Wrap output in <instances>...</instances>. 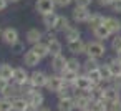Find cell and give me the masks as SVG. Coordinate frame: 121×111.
Masks as SVG:
<instances>
[{
  "label": "cell",
  "mask_w": 121,
  "mask_h": 111,
  "mask_svg": "<svg viewBox=\"0 0 121 111\" xmlns=\"http://www.w3.org/2000/svg\"><path fill=\"white\" fill-rule=\"evenodd\" d=\"M106 51H108V48H106L104 42H101V40H90V42H86V53H85L86 56H93V58L101 60V58L106 56Z\"/></svg>",
  "instance_id": "1"
},
{
  "label": "cell",
  "mask_w": 121,
  "mask_h": 111,
  "mask_svg": "<svg viewBox=\"0 0 121 111\" xmlns=\"http://www.w3.org/2000/svg\"><path fill=\"white\" fill-rule=\"evenodd\" d=\"M28 83L33 86V88H47V83H48V73H45L43 70H33L30 73V80Z\"/></svg>",
  "instance_id": "2"
},
{
  "label": "cell",
  "mask_w": 121,
  "mask_h": 111,
  "mask_svg": "<svg viewBox=\"0 0 121 111\" xmlns=\"http://www.w3.org/2000/svg\"><path fill=\"white\" fill-rule=\"evenodd\" d=\"M91 101H93V98H91V94H90V93H86V91H76V93L73 94L75 109H78V111L88 109V108H90V104H91Z\"/></svg>",
  "instance_id": "3"
},
{
  "label": "cell",
  "mask_w": 121,
  "mask_h": 111,
  "mask_svg": "<svg viewBox=\"0 0 121 111\" xmlns=\"http://www.w3.org/2000/svg\"><path fill=\"white\" fill-rule=\"evenodd\" d=\"M90 15H91L90 9H85V7H78V5H75L73 10H71V20H73L76 25H86Z\"/></svg>",
  "instance_id": "4"
},
{
  "label": "cell",
  "mask_w": 121,
  "mask_h": 111,
  "mask_svg": "<svg viewBox=\"0 0 121 111\" xmlns=\"http://www.w3.org/2000/svg\"><path fill=\"white\" fill-rule=\"evenodd\" d=\"M25 98H27L28 104H30L32 108H35V109L42 108V106H43V103H45V96H43V93H42L38 88H33V90H32Z\"/></svg>",
  "instance_id": "5"
},
{
  "label": "cell",
  "mask_w": 121,
  "mask_h": 111,
  "mask_svg": "<svg viewBox=\"0 0 121 111\" xmlns=\"http://www.w3.org/2000/svg\"><path fill=\"white\" fill-rule=\"evenodd\" d=\"M2 42L5 43V45H9V47H12L13 43H17L18 40H20V33H18V30L17 28H13V27H7V28H4L2 30Z\"/></svg>",
  "instance_id": "6"
},
{
  "label": "cell",
  "mask_w": 121,
  "mask_h": 111,
  "mask_svg": "<svg viewBox=\"0 0 121 111\" xmlns=\"http://www.w3.org/2000/svg\"><path fill=\"white\" fill-rule=\"evenodd\" d=\"M66 50L71 55H75V56L85 55L86 53V42L83 38H78V40H73V42H66Z\"/></svg>",
  "instance_id": "7"
},
{
  "label": "cell",
  "mask_w": 121,
  "mask_h": 111,
  "mask_svg": "<svg viewBox=\"0 0 121 111\" xmlns=\"http://www.w3.org/2000/svg\"><path fill=\"white\" fill-rule=\"evenodd\" d=\"M73 86H75V90H76V91H86V93H90V91L93 90L95 83H93V81H91L85 73H80Z\"/></svg>",
  "instance_id": "8"
},
{
  "label": "cell",
  "mask_w": 121,
  "mask_h": 111,
  "mask_svg": "<svg viewBox=\"0 0 121 111\" xmlns=\"http://www.w3.org/2000/svg\"><path fill=\"white\" fill-rule=\"evenodd\" d=\"M56 9L55 0H35V10L40 15H47V13H53Z\"/></svg>",
  "instance_id": "9"
},
{
  "label": "cell",
  "mask_w": 121,
  "mask_h": 111,
  "mask_svg": "<svg viewBox=\"0 0 121 111\" xmlns=\"http://www.w3.org/2000/svg\"><path fill=\"white\" fill-rule=\"evenodd\" d=\"M63 85H65V81H63V78H61L60 73H52V75H48L47 90H48L50 93H58Z\"/></svg>",
  "instance_id": "10"
},
{
  "label": "cell",
  "mask_w": 121,
  "mask_h": 111,
  "mask_svg": "<svg viewBox=\"0 0 121 111\" xmlns=\"http://www.w3.org/2000/svg\"><path fill=\"white\" fill-rule=\"evenodd\" d=\"M104 99L108 101V104H109V103H114V101H119V99H121V90H119L116 85L108 83V85L104 86Z\"/></svg>",
  "instance_id": "11"
},
{
  "label": "cell",
  "mask_w": 121,
  "mask_h": 111,
  "mask_svg": "<svg viewBox=\"0 0 121 111\" xmlns=\"http://www.w3.org/2000/svg\"><path fill=\"white\" fill-rule=\"evenodd\" d=\"M104 27L109 30L111 35H119L121 33V20L114 15H106L104 17Z\"/></svg>",
  "instance_id": "12"
},
{
  "label": "cell",
  "mask_w": 121,
  "mask_h": 111,
  "mask_svg": "<svg viewBox=\"0 0 121 111\" xmlns=\"http://www.w3.org/2000/svg\"><path fill=\"white\" fill-rule=\"evenodd\" d=\"M45 38V32H42L40 28L33 27V28H28L27 33H25V42L30 43V45H35L38 42H42Z\"/></svg>",
  "instance_id": "13"
},
{
  "label": "cell",
  "mask_w": 121,
  "mask_h": 111,
  "mask_svg": "<svg viewBox=\"0 0 121 111\" xmlns=\"http://www.w3.org/2000/svg\"><path fill=\"white\" fill-rule=\"evenodd\" d=\"M23 65L27 66V68H37L38 65H40V61H42V58L32 50V48H28L25 53H23Z\"/></svg>",
  "instance_id": "14"
},
{
  "label": "cell",
  "mask_w": 121,
  "mask_h": 111,
  "mask_svg": "<svg viewBox=\"0 0 121 111\" xmlns=\"http://www.w3.org/2000/svg\"><path fill=\"white\" fill-rule=\"evenodd\" d=\"M28 80H30V73L27 71L25 66H17V68L13 70V78H12L13 83H17V85H25V83H28Z\"/></svg>",
  "instance_id": "15"
},
{
  "label": "cell",
  "mask_w": 121,
  "mask_h": 111,
  "mask_svg": "<svg viewBox=\"0 0 121 111\" xmlns=\"http://www.w3.org/2000/svg\"><path fill=\"white\" fill-rule=\"evenodd\" d=\"M66 61H68V58L61 53V55L52 56V63H50V66H52V70H53L55 73H61L63 70H66Z\"/></svg>",
  "instance_id": "16"
},
{
  "label": "cell",
  "mask_w": 121,
  "mask_h": 111,
  "mask_svg": "<svg viewBox=\"0 0 121 111\" xmlns=\"http://www.w3.org/2000/svg\"><path fill=\"white\" fill-rule=\"evenodd\" d=\"M48 43V50H50V56H56L63 53V43L55 37V38H47L45 40Z\"/></svg>",
  "instance_id": "17"
},
{
  "label": "cell",
  "mask_w": 121,
  "mask_h": 111,
  "mask_svg": "<svg viewBox=\"0 0 121 111\" xmlns=\"http://www.w3.org/2000/svg\"><path fill=\"white\" fill-rule=\"evenodd\" d=\"M90 32H91V35H93L95 40H101V42H106L108 38L113 37V35L109 33V30L104 27V23L99 25V27H96V28H93V30H90Z\"/></svg>",
  "instance_id": "18"
},
{
  "label": "cell",
  "mask_w": 121,
  "mask_h": 111,
  "mask_svg": "<svg viewBox=\"0 0 121 111\" xmlns=\"http://www.w3.org/2000/svg\"><path fill=\"white\" fill-rule=\"evenodd\" d=\"M56 20H58V13H56V12H53V13H47V15H42V25L45 27V30H53V32H55Z\"/></svg>",
  "instance_id": "19"
},
{
  "label": "cell",
  "mask_w": 121,
  "mask_h": 111,
  "mask_svg": "<svg viewBox=\"0 0 121 111\" xmlns=\"http://www.w3.org/2000/svg\"><path fill=\"white\" fill-rule=\"evenodd\" d=\"M103 23H104V15L98 13V12H91V15H90V18L86 22V25H88L90 30H93V28H96V27H99Z\"/></svg>",
  "instance_id": "20"
},
{
  "label": "cell",
  "mask_w": 121,
  "mask_h": 111,
  "mask_svg": "<svg viewBox=\"0 0 121 111\" xmlns=\"http://www.w3.org/2000/svg\"><path fill=\"white\" fill-rule=\"evenodd\" d=\"M32 50L43 60V58H47V56H50V50H48V43L45 42V40H42V42H38V43H35V45H32Z\"/></svg>",
  "instance_id": "21"
},
{
  "label": "cell",
  "mask_w": 121,
  "mask_h": 111,
  "mask_svg": "<svg viewBox=\"0 0 121 111\" xmlns=\"http://www.w3.org/2000/svg\"><path fill=\"white\" fill-rule=\"evenodd\" d=\"M63 37L66 42H73V40H78L81 38V30L76 27V25H70L65 32H63Z\"/></svg>",
  "instance_id": "22"
},
{
  "label": "cell",
  "mask_w": 121,
  "mask_h": 111,
  "mask_svg": "<svg viewBox=\"0 0 121 111\" xmlns=\"http://www.w3.org/2000/svg\"><path fill=\"white\" fill-rule=\"evenodd\" d=\"M99 71H101V76H103V83H106V85H108V83H113L114 75H113V71H111L108 61H104V63L99 65Z\"/></svg>",
  "instance_id": "23"
},
{
  "label": "cell",
  "mask_w": 121,
  "mask_h": 111,
  "mask_svg": "<svg viewBox=\"0 0 121 111\" xmlns=\"http://www.w3.org/2000/svg\"><path fill=\"white\" fill-rule=\"evenodd\" d=\"M12 103H13V111H28L30 109V104L25 96H17V98H13Z\"/></svg>",
  "instance_id": "24"
},
{
  "label": "cell",
  "mask_w": 121,
  "mask_h": 111,
  "mask_svg": "<svg viewBox=\"0 0 121 111\" xmlns=\"http://www.w3.org/2000/svg\"><path fill=\"white\" fill-rule=\"evenodd\" d=\"M71 23H70V18L66 17V15H61V13H58V20H56V27H55V32L56 33H63L68 27H70Z\"/></svg>",
  "instance_id": "25"
},
{
  "label": "cell",
  "mask_w": 121,
  "mask_h": 111,
  "mask_svg": "<svg viewBox=\"0 0 121 111\" xmlns=\"http://www.w3.org/2000/svg\"><path fill=\"white\" fill-rule=\"evenodd\" d=\"M76 93V90H75V86L73 85H63L61 88H60V91L56 93V96H58V99H63V98H73V94Z\"/></svg>",
  "instance_id": "26"
},
{
  "label": "cell",
  "mask_w": 121,
  "mask_h": 111,
  "mask_svg": "<svg viewBox=\"0 0 121 111\" xmlns=\"http://www.w3.org/2000/svg\"><path fill=\"white\" fill-rule=\"evenodd\" d=\"M56 109H58V111H75L73 98H63V99H58Z\"/></svg>",
  "instance_id": "27"
},
{
  "label": "cell",
  "mask_w": 121,
  "mask_h": 111,
  "mask_svg": "<svg viewBox=\"0 0 121 111\" xmlns=\"http://www.w3.org/2000/svg\"><path fill=\"white\" fill-rule=\"evenodd\" d=\"M13 66L12 65H9V63H2L0 65V78H4V80H7V81H12V78H13Z\"/></svg>",
  "instance_id": "28"
},
{
  "label": "cell",
  "mask_w": 121,
  "mask_h": 111,
  "mask_svg": "<svg viewBox=\"0 0 121 111\" xmlns=\"http://www.w3.org/2000/svg\"><path fill=\"white\" fill-rule=\"evenodd\" d=\"M66 68L68 70H73V71H76V73H81L83 71V61H80L78 60V56H70L68 58V61H66Z\"/></svg>",
  "instance_id": "29"
},
{
  "label": "cell",
  "mask_w": 121,
  "mask_h": 111,
  "mask_svg": "<svg viewBox=\"0 0 121 111\" xmlns=\"http://www.w3.org/2000/svg\"><path fill=\"white\" fill-rule=\"evenodd\" d=\"M60 75H61V78H63V81H65L66 85H75V81H76V78H78L80 73H76V71L66 68V70H63Z\"/></svg>",
  "instance_id": "30"
},
{
  "label": "cell",
  "mask_w": 121,
  "mask_h": 111,
  "mask_svg": "<svg viewBox=\"0 0 121 111\" xmlns=\"http://www.w3.org/2000/svg\"><path fill=\"white\" fill-rule=\"evenodd\" d=\"M104 86H106V83L95 85V86H93V90L90 91L91 98H93V99H104Z\"/></svg>",
  "instance_id": "31"
},
{
  "label": "cell",
  "mask_w": 121,
  "mask_h": 111,
  "mask_svg": "<svg viewBox=\"0 0 121 111\" xmlns=\"http://www.w3.org/2000/svg\"><path fill=\"white\" fill-rule=\"evenodd\" d=\"M95 85H99V83H103V76H101V71H99V66L98 68H95V70H90V71H83Z\"/></svg>",
  "instance_id": "32"
},
{
  "label": "cell",
  "mask_w": 121,
  "mask_h": 111,
  "mask_svg": "<svg viewBox=\"0 0 121 111\" xmlns=\"http://www.w3.org/2000/svg\"><path fill=\"white\" fill-rule=\"evenodd\" d=\"M101 63H99V60L98 58H93V56H86L85 58V61H83V71H90V70H95V68H98Z\"/></svg>",
  "instance_id": "33"
},
{
  "label": "cell",
  "mask_w": 121,
  "mask_h": 111,
  "mask_svg": "<svg viewBox=\"0 0 121 111\" xmlns=\"http://www.w3.org/2000/svg\"><path fill=\"white\" fill-rule=\"evenodd\" d=\"M91 111H108V101L106 99H93L90 104Z\"/></svg>",
  "instance_id": "34"
},
{
  "label": "cell",
  "mask_w": 121,
  "mask_h": 111,
  "mask_svg": "<svg viewBox=\"0 0 121 111\" xmlns=\"http://www.w3.org/2000/svg\"><path fill=\"white\" fill-rule=\"evenodd\" d=\"M109 48L114 55L121 53V33L119 35H113L111 37V42H109Z\"/></svg>",
  "instance_id": "35"
},
{
  "label": "cell",
  "mask_w": 121,
  "mask_h": 111,
  "mask_svg": "<svg viewBox=\"0 0 121 111\" xmlns=\"http://www.w3.org/2000/svg\"><path fill=\"white\" fill-rule=\"evenodd\" d=\"M108 65H109V68H111V71H113V75H114V76L121 75V61L116 58V55H114L113 58H109V60H108Z\"/></svg>",
  "instance_id": "36"
},
{
  "label": "cell",
  "mask_w": 121,
  "mask_h": 111,
  "mask_svg": "<svg viewBox=\"0 0 121 111\" xmlns=\"http://www.w3.org/2000/svg\"><path fill=\"white\" fill-rule=\"evenodd\" d=\"M13 99L7 96H0V111H13Z\"/></svg>",
  "instance_id": "37"
},
{
  "label": "cell",
  "mask_w": 121,
  "mask_h": 111,
  "mask_svg": "<svg viewBox=\"0 0 121 111\" xmlns=\"http://www.w3.org/2000/svg\"><path fill=\"white\" fill-rule=\"evenodd\" d=\"M10 50H12V53H15V55H23V53L27 51V48H25V43H23L22 40H18L17 43H13V45L10 47Z\"/></svg>",
  "instance_id": "38"
},
{
  "label": "cell",
  "mask_w": 121,
  "mask_h": 111,
  "mask_svg": "<svg viewBox=\"0 0 121 111\" xmlns=\"http://www.w3.org/2000/svg\"><path fill=\"white\" fill-rule=\"evenodd\" d=\"M109 10L113 13H121V0H113L109 5Z\"/></svg>",
  "instance_id": "39"
},
{
  "label": "cell",
  "mask_w": 121,
  "mask_h": 111,
  "mask_svg": "<svg viewBox=\"0 0 121 111\" xmlns=\"http://www.w3.org/2000/svg\"><path fill=\"white\" fill-rule=\"evenodd\" d=\"M73 2H75V0H55V5H56V9H66Z\"/></svg>",
  "instance_id": "40"
},
{
  "label": "cell",
  "mask_w": 121,
  "mask_h": 111,
  "mask_svg": "<svg viewBox=\"0 0 121 111\" xmlns=\"http://www.w3.org/2000/svg\"><path fill=\"white\" fill-rule=\"evenodd\" d=\"M95 2V0H75V5L78 7H85V9H90V5Z\"/></svg>",
  "instance_id": "41"
},
{
  "label": "cell",
  "mask_w": 121,
  "mask_h": 111,
  "mask_svg": "<svg viewBox=\"0 0 121 111\" xmlns=\"http://www.w3.org/2000/svg\"><path fill=\"white\" fill-rule=\"evenodd\" d=\"M108 111H121V99L114 101V103H109L108 104Z\"/></svg>",
  "instance_id": "42"
},
{
  "label": "cell",
  "mask_w": 121,
  "mask_h": 111,
  "mask_svg": "<svg viewBox=\"0 0 121 111\" xmlns=\"http://www.w3.org/2000/svg\"><path fill=\"white\" fill-rule=\"evenodd\" d=\"M9 85H10V81L4 80V78H0V94H4V93H5V90L9 88Z\"/></svg>",
  "instance_id": "43"
},
{
  "label": "cell",
  "mask_w": 121,
  "mask_h": 111,
  "mask_svg": "<svg viewBox=\"0 0 121 111\" xmlns=\"http://www.w3.org/2000/svg\"><path fill=\"white\" fill-rule=\"evenodd\" d=\"M95 2H96L99 7H108V9H109V5H111L113 0H95Z\"/></svg>",
  "instance_id": "44"
},
{
  "label": "cell",
  "mask_w": 121,
  "mask_h": 111,
  "mask_svg": "<svg viewBox=\"0 0 121 111\" xmlns=\"http://www.w3.org/2000/svg\"><path fill=\"white\" fill-rule=\"evenodd\" d=\"M113 85H116V86L121 90V75H118V76L113 78Z\"/></svg>",
  "instance_id": "45"
},
{
  "label": "cell",
  "mask_w": 121,
  "mask_h": 111,
  "mask_svg": "<svg viewBox=\"0 0 121 111\" xmlns=\"http://www.w3.org/2000/svg\"><path fill=\"white\" fill-rule=\"evenodd\" d=\"M9 4H10L9 0H0V12H4V10L9 7Z\"/></svg>",
  "instance_id": "46"
},
{
  "label": "cell",
  "mask_w": 121,
  "mask_h": 111,
  "mask_svg": "<svg viewBox=\"0 0 121 111\" xmlns=\"http://www.w3.org/2000/svg\"><path fill=\"white\" fill-rule=\"evenodd\" d=\"M37 111H52V109H50V108H47V106H42V108H38Z\"/></svg>",
  "instance_id": "47"
},
{
  "label": "cell",
  "mask_w": 121,
  "mask_h": 111,
  "mask_svg": "<svg viewBox=\"0 0 121 111\" xmlns=\"http://www.w3.org/2000/svg\"><path fill=\"white\" fill-rule=\"evenodd\" d=\"M10 4H18V2H22V0H9Z\"/></svg>",
  "instance_id": "48"
},
{
  "label": "cell",
  "mask_w": 121,
  "mask_h": 111,
  "mask_svg": "<svg viewBox=\"0 0 121 111\" xmlns=\"http://www.w3.org/2000/svg\"><path fill=\"white\" fill-rule=\"evenodd\" d=\"M116 58H118V60L121 61V53H118V55H116Z\"/></svg>",
  "instance_id": "49"
},
{
  "label": "cell",
  "mask_w": 121,
  "mask_h": 111,
  "mask_svg": "<svg viewBox=\"0 0 121 111\" xmlns=\"http://www.w3.org/2000/svg\"><path fill=\"white\" fill-rule=\"evenodd\" d=\"M2 30H4V28H2V25H0V37H2Z\"/></svg>",
  "instance_id": "50"
},
{
  "label": "cell",
  "mask_w": 121,
  "mask_h": 111,
  "mask_svg": "<svg viewBox=\"0 0 121 111\" xmlns=\"http://www.w3.org/2000/svg\"><path fill=\"white\" fill-rule=\"evenodd\" d=\"M83 111H91V109H90V108H88V109H83Z\"/></svg>",
  "instance_id": "51"
}]
</instances>
